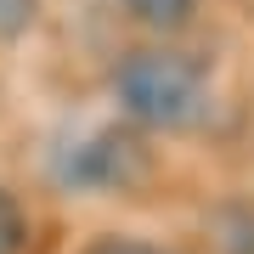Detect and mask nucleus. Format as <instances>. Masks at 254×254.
I'll return each instance as SVG.
<instances>
[{"label": "nucleus", "mask_w": 254, "mask_h": 254, "mask_svg": "<svg viewBox=\"0 0 254 254\" xmlns=\"http://www.w3.org/2000/svg\"><path fill=\"white\" fill-rule=\"evenodd\" d=\"M130 17L147 23V28H181L192 11H198V0H125Z\"/></svg>", "instance_id": "obj_3"}, {"label": "nucleus", "mask_w": 254, "mask_h": 254, "mask_svg": "<svg viewBox=\"0 0 254 254\" xmlns=\"http://www.w3.org/2000/svg\"><path fill=\"white\" fill-rule=\"evenodd\" d=\"M23 237H28V220H23L17 198H11V192H0V254H17Z\"/></svg>", "instance_id": "obj_4"}, {"label": "nucleus", "mask_w": 254, "mask_h": 254, "mask_svg": "<svg viewBox=\"0 0 254 254\" xmlns=\"http://www.w3.org/2000/svg\"><path fill=\"white\" fill-rule=\"evenodd\" d=\"M85 254H164L158 243H141V237H96Z\"/></svg>", "instance_id": "obj_5"}, {"label": "nucleus", "mask_w": 254, "mask_h": 254, "mask_svg": "<svg viewBox=\"0 0 254 254\" xmlns=\"http://www.w3.org/2000/svg\"><path fill=\"white\" fill-rule=\"evenodd\" d=\"M141 141L119 125H73L51 147V181L68 192H125L130 181H141Z\"/></svg>", "instance_id": "obj_2"}, {"label": "nucleus", "mask_w": 254, "mask_h": 254, "mask_svg": "<svg viewBox=\"0 0 254 254\" xmlns=\"http://www.w3.org/2000/svg\"><path fill=\"white\" fill-rule=\"evenodd\" d=\"M113 96L147 130H192L209 113V73L187 51H130L113 73Z\"/></svg>", "instance_id": "obj_1"}]
</instances>
